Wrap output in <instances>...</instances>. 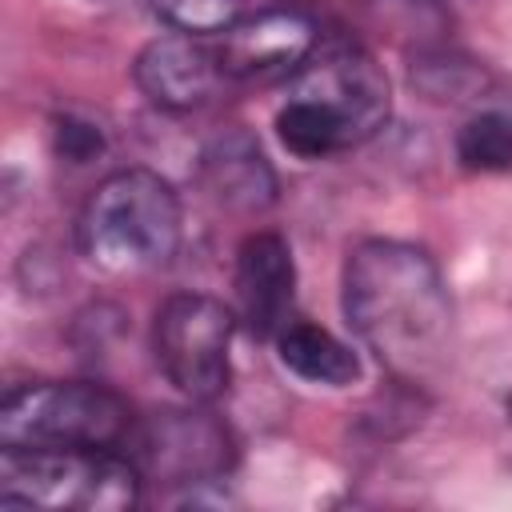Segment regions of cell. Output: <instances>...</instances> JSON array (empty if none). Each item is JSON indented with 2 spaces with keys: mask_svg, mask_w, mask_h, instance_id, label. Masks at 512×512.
<instances>
[{
  "mask_svg": "<svg viewBox=\"0 0 512 512\" xmlns=\"http://www.w3.org/2000/svg\"><path fill=\"white\" fill-rule=\"evenodd\" d=\"M344 316L400 380H428L452 344V296L436 260L404 240H364L344 264Z\"/></svg>",
  "mask_w": 512,
  "mask_h": 512,
  "instance_id": "cell-1",
  "label": "cell"
},
{
  "mask_svg": "<svg viewBox=\"0 0 512 512\" xmlns=\"http://www.w3.org/2000/svg\"><path fill=\"white\" fill-rule=\"evenodd\" d=\"M76 248L108 276L164 268L180 248V200L172 184L148 168L104 176L76 216Z\"/></svg>",
  "mask_w": 512,
  "mask_h": 512,
  "instance_id": "cell-2",
  "label": "cell"
},
{
  "mask_svg": "<svg viewBox=\"0 0 512 512\" xmlns=\"http://www.w3.org/2000/svg\"><path fill=\"white\" fill-rule=\"evenodd\" d=\"M144 472L116 448H16L0 444V500L24 508L124 512L140 504Z\"/></svg>",
  "mask_w": 512,
  "mask_h": 512,
  "instance_id": "cell-3",
  "label": "cell"
},
{
  "mask_svg": "<svg viewBox=\"0 0 512 512\" xmlns=\"http://www.w3.org/2000/svg\"><path fill=\"white\" fill-rule=\"evenodd\" d=\"M132 428L128 400L88 380H40L0 400V444L16 448H120Z\"/></svg>",
  "mask_w": 512,
  "mask_h": 512,
  "instance_id": "cell-4",
  "label": "cell"
},
{
  "mask_svg": "<svg viewBox=\"0 0 512 512\" xmlns=\"http://www.w3.org/2000/svg\"><path fill=\"white\" fill-rule=\"evenodd\" d=\"M232 328L236 320L220 300L200 292L168 296L152 324V352L168 384L196 404L224 396L232 376Z\"/></svg>",
  "mask_w": 512,
  "mask_h": 512,
  "instance_id": "cell-5",
  "label": "cell"
},
{
  "mask_svg": "<svg viewBox=\"0 0 512 512\" xmlns=\"http://www.w3.org/2000/svg\"><path fill=\"white\" fill-rule=\"evenodd\" d=\"M292 92L332 108L352 144L368 140L388 120V108H392V88L384 68L360 44H348V40L320 44V52H312L300 64Z\"/></svg>",
  "mask_w": 512,
  "mask_h": 512,
  "instance_id": "cell-6",
  "label": "cell"
},
{
  "mask_svg": "<svg viewBox=\"0 0 512 512\" xmlns=\"http://www.w3.org/2000/svg\"><path fill=\"white\" fill-rule=\"evenodd\" d=\"M128 456L140 472L168 484H208L232 464V436L208 412H152L136 420L128 436Z\"/></svg>",
  "mask_w": 512,
  "mask_h": 512,
  "instance_id": "cell-7",
  "label": "cell"
},
{
  "mask_svg": "<svg viewBox=\"0 0 512 512\" xmlns=\"http://www.w3.org/2000/svg\"><path fill=\"white\" fill-rule=\"evenodd\" d=\"M216 52L224 76H240V80L288 76L300 72V64L316 52V24L300 8H264L224 28Z\"/></svg>",
  "mask_w": 512,
  "mask_h": 512,
  "instance_id": "cell-8",
  "label": "cell"
},
{
  "mask_svg": "<svg viewBox=\"0 0 512 512\" xmlns=\"http://www.w3.org/2000/svg\"><path fill=\"white\" fill-rule=\"evenodd\" d=\"M132 76H136V88L156 108L188 112V108H200L212 100L224 68H220V52H212L200 36L168 32L140 48Z\"/></svg>",
  "mask_w": 512,
  "mask_h": 512,
  "instance_id": "cell-9",
  "label": "cell"
},
{
  "mask_svg": "<svg viewBox=\"0 0 512 512\" xmlns=\"http://www.w3.org/2000/svg\"><path fill=\"white\" fill-rule=\"evenodd\" d=\"M200 188L216 208L252 216L276 200V172L244 128H224L200 152Z\"/></svg>",
  "mask_w": 512,
  "mask_h": 512,
  "instance_id": "cell-10",
  "label": "cell"
},
{
  "mask_svg": "<svg viewBox=\"0 0 512 512\" xmlns=\"http://www.w3.org/2000/svg\"><path fill=\"white\" fill-rule=\"evenodd\" d=\"M296 268L284 236L252 232L236 252V304L252 336H272L284 328L292 308Z\"/></svg>",
  "mask_w": 512,
  "mask_h": 512,
  "instance_id": "cell-11",
  "label": "cell"
},
{
  "mask_svg": "<svg viewBox=\"0 0 512 512\" xmlns=\"http://www.w3.org/2000/svg\"><path fill=\"white\" fill-rule=\"evenodd\" d=\"M276 348H280V364L288 372H296L300 380L340 388V384H352L360 376L356 352L320 324H308V320L284 324L276 332Z\"/></svg>",
  "mask_w": 512,
  "mask_h": 512,
  "instance_id": "cell-12",
  "label": "cell"
},
{
  "mask_svg": "<svg viewBox=\"0 0 512 512\" xmlns=\"http://www.w3.org/2000/svg\"><path fill=\"white\" fill-rule=\"evenodd\" d=\"M276 136L292 156H304V160H320L352 144L340 116L300 92H292V100L276 112Z\"/></svg>",
  "mask_w": 512,
  "mask_h": 512,
  "instance_id": "cell-13",
  "label": "cell"
},
{
  "mask_svg": "<svg viewBox=\"0 0 512 512\" xmlns=\"http://www.w3.org/2000/svg\"><path fill=\"white\" fill-rule=\"evenodd\" d=\"M456 160L468 172H512V116L476 112L456 132Z\"/></svg>",
  "mask_w": 512,
  "mask_h": 512,
  "instance_id": "cell-14",
  "label": "cell"
},
{
  "mask_svg": "<svg viewBox=\"0 0 512 512\" xmlns=\"http://www.w3.org/2000/svg\"><path fill=\"white\" fill-rule=\"evenodd\" d=\"M148 4L164 24H172L176 32H192V36L232 28L244 8V0H148Z\"/></svg>",
  "mask_w": 512,
  "mask_h": 512,
  "instance_id": "cell-15",
  "label": "cell"
},
{
  "mask_svg": "<svg viewBox=\"0 0 512 512\" xmlns=\"http://www.w3.org/2000/svg\"><path fill=\"white\" fill-rule=\"evenodd\" d=\"M52 148L68 164H88V160H96L104 152V132L92 120H84V116L60 112L52 120Z\"/></svg>",
  "mask_w": 512,
  "mask_h": 512,
  "instance_id": "cell-16",
  "label": "cell"
}]
</instances>
